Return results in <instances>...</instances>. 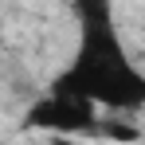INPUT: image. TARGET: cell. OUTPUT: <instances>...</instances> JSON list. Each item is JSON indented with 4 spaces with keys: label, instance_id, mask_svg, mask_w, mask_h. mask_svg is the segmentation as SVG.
Listing matches in <instances>:
<instances>
[{
    "label": "cell",
    "instance_id": "6da1fadb",
    "mask_svg": "<svg viewBox=\"0 0 145 145\" xmlns=\"http://www.w3.org/2000/svg\"><path fill=\"white\" fill-rule=\"evenodd\" d=\"M78 43L59 71V86L78 90L110 114H137L145 106V71L129 59L110 0H74Z\"/></svg>",
    "mask_w": 145,
    "mask_h": 145
},
{
    "label": "cell",
    "instance_id": "7a4b0ae2",
    "mask_svg": "<svg viewBox=\"0 0 145 145\" xmlns=\"http://www.w3.org/2000/svg\"><path fill=\"white\" fill-rule=\"evenodd\" d=\"M102 118H106V110L98 102H90L78 90H67V86L51 82L47 90L27 106L24 125L35 129V133H43V137H82V141L94 137L98 141Z\"/></svg>",
    "mask_w": 145,
    "mask_h": 145
},
{
    "label": "cell",
    "instance_id": "3957f363",
    "mask_svg": "<svg viewBox=\"0 0 145 145\" xmlns=\"http://www.w3.org/2000/svg\"><path fill=\"white\" fill-rule=\"evenodd\" d=\"M47 145H82V137H47Z\"/></svg>",
    "mask_w": 145,
    "mask_h": 145
}]
</instances>
